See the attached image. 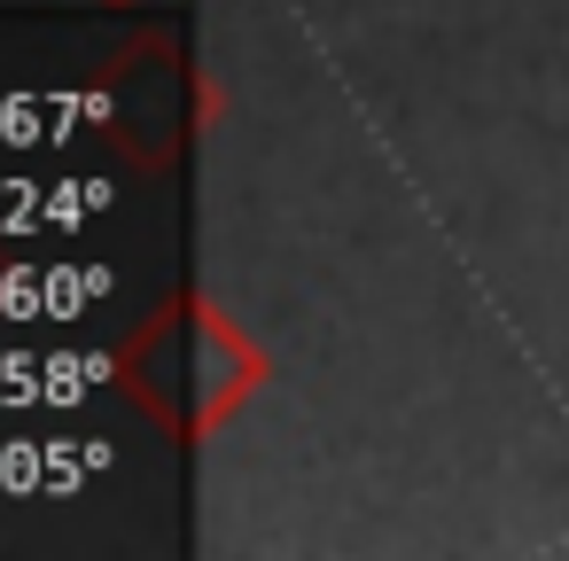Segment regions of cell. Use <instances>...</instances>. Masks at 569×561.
<instances>
[]
</instances>
